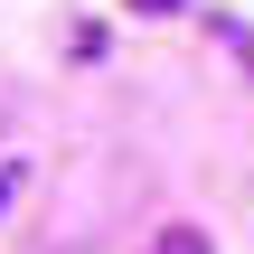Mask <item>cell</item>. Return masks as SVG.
I'll return each mask as SVG.
<instances>
[{"label":"cell","instance_id":"cell-1","mask_svg":"<svg viewBox=\"0 0 254 254\" xmlns=\"http://www.w3.org/2000/svg\"><path fill=\"white\" fill-rule=\"evenodd\" d=\"M151 254H217V245H207V226H160Z\"/></svg>","mask_w":254,"mask_h":254},{"label":"cell","instance_id":"cell-3","mask_svg":"<svg viewBox=\"0 0 254 254\" xmlns=\"http://www.w3.org/2000/svg\"><path fill=\"white\" fill-rule=\"evenodd\" d=\"M141 9H151V19H160V9H179V0H141Z\"/></svg>","mask_w":254,"mask_h":254},{"label":"cell","instance_id":"cell-2","mask_svg":"<svg viewBox=\"0 0 254 254\" xmlns=\"http://www.w3.org/2000/svg\"><path fill=\"white\" fill-rule=\"evenodd\" d=\"M9 198H19V170H0V217H9Z\"/></svg>","mask_w":254,"mask_h":254}]
</instances>
